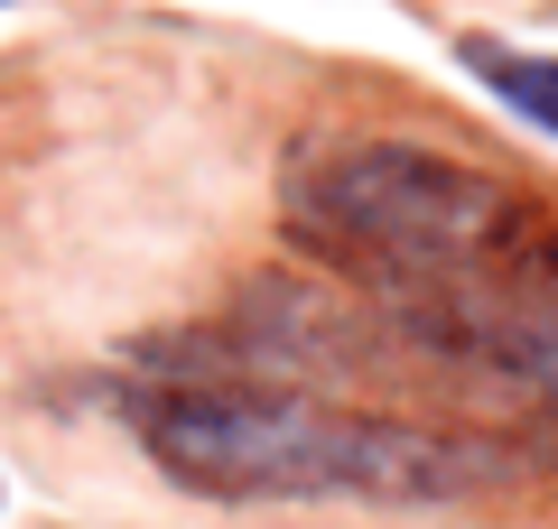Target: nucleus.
<instances>
[{
	"label": "nucleus",
	"instance_id": "7ed1b4c3",
	"mask_svg": "<svg viewBox=\"0 0 558 529\" xmlns=\"http://www.w3.org/2000/svg\"><path fill=\"white\" fill-rule=\"evenodd\" d=\"M457 65L484 84V94H502L531 131L558 139V57H512L502 38H457Z\"/></svg>",
	"mask_w": 558,
	"mask_h": 529
},
{
	"label": "nucleus",
	"instance_id": "f03ea898",
	"mask_svg": "<svg viewBox=\"0 0 558 529\" xmlns=\"http://www.w3.org/2000/svg\"><path fill=\"white\" fill-rule=\"evenodd\" d=\"M131 428L186 492L215 502H438L494 473L465 436H428L410 418L336 409L317 391H279L242 372H149L131 391Z\"/></svg>",
	"mask_w": 558,
	"mask_h": 529
},
{
	"label": "nucleus",
	"instance_id": "f257e3e1",
	"mask_svg": "<svg viewBox=\"0 0 558 529\" xmlns=\"http://www.w3.org/2000/svg\"><path fill=\"white\" fill-rule=\"evenodd\" d=\"M289 233L363 279L438 372L558 409V223L521 186L373 139L289 176Z\"/></svg>",
	"mask_w": 558,
	"mask_h": 529
}]
</instances>
